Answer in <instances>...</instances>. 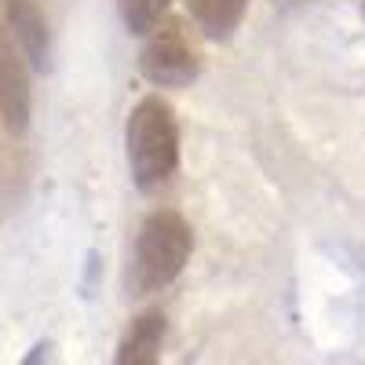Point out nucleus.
I'll use <instances>...</instances> for the list:
<instances>
[{
    "label": "nucleus",
    "instance_id": "nucleus-1",
    "mask_svg": "<svg viewBox=\"0 0 365 365\" xmlns=\"http://www.w3.org/2000/svg\"><path fill=\"white\" fill-rule=\"evenodd\" d=\"M194 230L175 208H158L143 220L135 234V249L128 263V289L132 296H154L168 289L190 263Z\"/></svg>",
    "mask_w": 365,
    "mask_h": 365
},
{
    "label": "nucleus",
    "instance_id": "nucleus-2",
    "mask_svg": "<svg viewBox=\"0 0 365 365\" xmlns=\"http://www.w3.org/2000/svg\"><path fill=\"white\" fill-rule=\"evenodd\" d=\"M128 168L139 190H158L179 168V120L168 99L146 96L132 106L125 128Z\"/></svg>",
    "mask_w": 365,
    "mask_h": 365
},
{
    "label": "nucleus",
    "instance_id": "nucleus-3",
    "mask_svg": "<svg viewBox=\"0 0 365 365\" xmlns=\"http://www.w3.org/2000/svg\"><path fill=\"white\" fill-rule=\"evenodd\" d=\"M139 70L158 88H187L201 73V51L190 37L182 19H165L154 34L146 37L139 55Z\"/></svg>",
    "mask_w": 365,
    "mask_h": 365
},
{
    "label": "nucleus",
    "instance_id": "nucleus-4",
    "mask_svg": "<svg viewBox=\"0 0 365 365\" xmlns=\"http://www.w3.org/2000/svg\"><path fill=\"white\" fill-rule=\"evenodd\" d=\"M34 110V91H29V63L11 37L8 22L0 19V117L11 132H22L29 125Z\"/></svg>",
    "mask_w": 365,
    "mask_h": 365
},
{
    "label": "nucleus",
    "instance_id": "nucleus-5",
    "mask_svg": "<svg viewBox=\"0 0 365 365\" xmlns=\"http://www.w3.org/2000/svg\"><path fill=\"white\" fill-rule=\"evenodd\" d=\"M165 314L161 311H143L132 318L125 336L117 344L113 365H161V347H165Z\"/></svg>",
    "mask_w": 365,
    "mask_h": 365
},
{
    "label": "nucleus",
    "instance_id": "nucleus-6",
    "mask_svg": "<svg viewBox=\"0 0 365 365\" xmlns=\"http://www.w3.org/2000/svg\"><path fill=\"white\" fill-rule=\"evenodd\" d=\"M0 4H4L8 29L15 34L26 63L44 66L48 63V22H44V11L37 8V0H0Z\"/></svg>",
    "mask_w": 365,
    "mask_h": 365
},
{
    "label": "nucleus",
    "instance_id": "nucleus-7",
    "mask_svg": "<svg viewBox=\"0 0 365 365\" xmlns=\"http://www.w3.org/2000/svg\"><path fill=\"white\" fill-rule=\"evenodd\" d=\"M194 26L208 41H227L245 19L249 0H187Z\"/></svg>",
    "mask_w": 365,
    "mask_h": 365
},
{
    "label": "nucleus",
    "instance_id": "nucleus-8",
    "mask_svg": "<svg viewBox=\"0 0 365 365\" xmlns=\"http://www.w3.org/2000/svg\"><path fill=\"white\" fill-rule=\"evenodd\" d=\"M120 19H125V29L135 37H150L154 29L168 19L172 0H117Z\"/></svg>",
    "mask_w": 365,
    "mask_h": 365
},
{
    "label": "nucleus",
    "instance_id": "nucleus-9",
    "mask_svg": "<svg viewBox=\"0 0 365 365\" xmlns=\"http://www.w3.org/2000/svg\"><path fill=\"white\" fill-rule=\"evenodd\" d=\"M44 351H48L44 344H41V347H34V354H29V358H26L22 365H44Z\"/></svg>",
    "mask_w": 365,
    "mask_h": 365
}]
</instances>
